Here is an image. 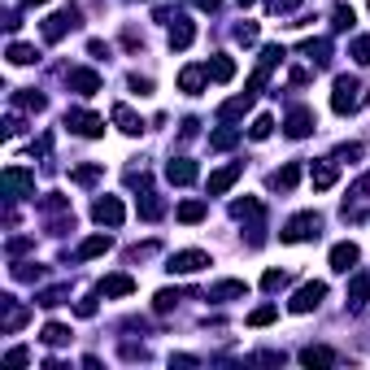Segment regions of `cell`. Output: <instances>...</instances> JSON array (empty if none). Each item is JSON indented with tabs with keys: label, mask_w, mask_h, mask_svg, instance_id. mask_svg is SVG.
Masks as SVG:
<instances>
[{
	"label": "cell",
	"mask_w": 370,
	"mask_h": 370,
	"mask_svg": "<svg viewBox=\"0 0 370 370\" xmlns=\"http://www.w3.org/2000/svg\"><path fill=\"white\" fill-rule=\"evenodd\" d=\"M362 101H370V87L362 92L353 74H340V79H335V92H331V109H335V113H353Z\"/></svg>",
	"instance_id": "obj_1"
},
{
	"label": "cell",
	"mask_w": 370,
	"mask_h": 370,
	"mask_svg": "<svg viewBox=\"0 0 370 370\" xmlns=\"http://www.w3.org/2000/svg\"><path fill=\"white\" fill-rule=\"evenodd\" d=\"M318 227H323V218H318V214H296L288 227L279 231V240L283 244H305V240H318Z\"/></svg>",
	"instance_id": "obj_2"
},
{
	"label": "cell",
	"mask_w": 370,
	"mask_h": 370,
	"mask_svg": "<svg viewBox=\"0 0 370 370\" xmlns=\"http://www.w3.org/2000/svg\"><path fill=\"white\" fill-rule=\"evenodd\" d=\"M66 127H70L74 135H83V140H101V135H105V122L96 118L92 109H70V113H66Z\"/></svg>",
	"instance_id": "obj_3"
},
{
	"label": "cell",
	"mask_w": 370,
	"mask_h": 370,
	"mask_svg": "<svg viewBox=\"0 0 370 370\" xmlns=\"http://www.w3.org/2000/svg\"><path fill=\"white\" fill-rule=\"evenodd\" d=\"M209 266V253L205 249H183V253H175L166 261V270L170 275H196V270H205Z\"/></svg>",
	"instance_id": "obj_4"
},
{
	"label": "cell",
	"mask_w": 370,
	"mask_h": 370,
	"mask_svg": "<svg viewBox=\"0 0 370 370\" xmlns=\"http://www.w3.org/2000/svg\"><path fill=\"white\" fill-rule=\"evenodd\" d=\"M323 296H327V283H305V288H296V296L288 301V309H292V314H309V309L323 305Z\"/></svg>",
	"instance_id": "obj_5"
},
{
	"label": "cell",
	"mask_w": 370,
	"mask_h": 370,
	"mask_svg": "<svg viewBox=\"0 0 370 370\" xmlns=\"http://www.w3.org/2000/svg\"><path fill=\"white\" fill-rule=\"evenodd\" d=\"M92 218L101 222V227H122V218H127V209H122V201H118V196H96Z\"/></svg>",
	"instance_id": "obj_6"
},
{
	"label": "cell",
	"mask_w": 370,
	"mask_h": 370,
	"mask_svg": "<svg viewBox=\"0 0 370 370\" xmlns=\"http://www.w3.org/2000/svg\"><path fill=\"white\" fill-rule=\"evenodd\" d=\"M74 27H79V9H61V13H53V18L44 22V39L57 44V39H61L66 31H74Z\"/></svg>",
	"instance_id": "obj_7"
},
{
	"label": "cell",
	"mask_w": 370,
	"mask_h": 370,
	"mask_svg": "<svg viewBox=\"0 0 370 370\" xmlns=\"http://www.w3.org/2000/svg\"><path fill=\"white\" fill-rule=\"evenodd\" d=\"M5 192L9 196H35V175H27L22 166H9L5 170Z\"/></svg>",
	"instance_id": "obj_8"
},
{
	"label": "cell",
	"mask_w": 370,
	"mask_h": 370,
	"mask_svg": "<svg viewBox=\"0 0 370 370\" xmlns=\"http://www.w3.org/2000/svg\"><path fill=\"white\" fill-rule=\"evenodd\" d=\"M66 83H70V92H79V96H96V92H101V74H96V70H70Z\"/></svg>",
	"instance_id": "obj_9"
},
{
	"label": "cell",
	"mask_w": 370,
	"mask_h": 370,
	"mask_svg": "<svg viewBox=\"0 0 370 370\" xmlns=\"http://www.w3.org/2000/svg\"><path fill=\"white\" fill-rule=\"evenodd\" d=\"M357 257H362V249L344 240V244H335V249H331V270H335V275H349V270L357 266Z\"/></svg>",
	"instance_id": "obj_10"
},
{
	"label": "cell",
	"mask_w": 370,
	"mask_h": 370,
	"mask_svg": "<svg viewBox=\"0 0 370 370\" xmlns=\"http://www.w3.org/2000/svg\"><path fill=\"white\" fill-rule=\"evenodd\" d=\"M244 175V161H231V166H222V170H214V175H209V196H222V192H227L235 179Z\"/></svg>",
	"instance_id": "obj_11"
},
{
	"label": "cell",
	"mask_w": 370,
	"mask_h": 370,
	"mask_svg": "<svg viewBox=\"0 0 370 370\" xmlns=\"http://www.w3.org/2000/svg\"><path fill=\"white\" fill-rule=\"evenodd\" d=\"M244 296H249V283L244 279H222L209 288V301H244Z\"/></svg>",
	"instance_id": "obj_12"
},
{
	"label": "cell",
	"mask_w": 370,
	"mask_h": 370,
	"mask_svg": "<svg viewBox=\"0 0 370 370\" xmlns=\"http://www.w3.org/2000/svg\"><path fill=\"white\" fill-rule=\"evenodd\" d=\"M196 175H201V170H196V161H187V157H175V161L166 166V179H170V183H179V187L196 183Z\"/></svg>",
	"instance_id": "obj_13"
},
{
	"label": "cell",
	"mask_w": 370,
	"mask_h": 370,
	"mask_svg": "<svg viewBox=\"0 0 370 370\" xmlns=\"http://www.w3.org/2000/svg\"><path fill=\"white\" fill-rule=\"evenodd\" d=\"M309 131H314V109H305V105L292 109V113H288V135H292V140H305Z\"/></svg>",
	"instance_id": "obj_14"
},
{
	"label": "cell",
	"mask_w": 370,
	"mask_h": 370,
	"mask_svg": "<svg viewBox=\"0 0 370 370\" xmlns=\"http://www.w3.org/2000/svg\"><path fill=\"white\" fill-rule=\"evenodd\" d=\"M205 83H209V70H205V66H187V70L179 74V87H183L187 96H201Z\"/></svg>",
	"instance_id": "obj_15"
},
{
	"label": "cell",
	"mask_w": 370,
	"mask_h": 370,
	"mask_svg": "<svg viewBox=\"0 0 370 370\" xmlns=\"http://www.w3.org/2000/svg\"><path fill=\"white\" fill-rule=\"evenodd\" d=\"M192 39H196V27L187 18H175V27H170V48L183 53V48H192Z\"/></svg>",
	"instance_id": "obj_16"
},
{
	"label": "cell",
	"mask_w": 370,
	"mask_h": 370,
	"mask_svg": "<svg viewBox=\"0 0 370 370\" xmlns=\"http://www.w3.org/2000/svg\"><path fill=\"white\" fill-rule=\"evenodd\" d=\"M205 70H209V79H214V83H231V79H235V61H231L227 53H218Z\"/></svg>",
	"instance_id": "obj_17"
},
{
	"label": "cell",
	"mask_w": 370,
	"mask_h": 370,
	"mask_svg": "<svg viewBox=\"0 0 370 370\" xmlns=\"http://www.w3.org/2000/svg\"><path fill=\"white\" fill-rule=\"evenodd\" d=\"M296 183H301V166H296V161H288L283 170H275V175H270V187H279V192H292Z\"/></svg>",
	"instance_id": "obj_18"
},
{
	"label": "cell",
	"mask_w": 370,
	"mask_h": 370,
	"mask_svg": "<svg viewBox=\"0 0 370 370\" xmlns=\"http://www.w3.org/2000/svg\"><path fill=\"white\" fill-rule=\"evenodd\" d=\"M113 127H118V131H127V135H140V131H144V122H140L127 105H113Z\"/></svg>",
	"instance_id": "obj_19"
},
{
	"label": "cell",
	"mask_w": 370,
	"mask_h": 370,
	"mask_svg": "<svg viewBox=\"0 0 370 370\" xmlns=\"http://www.w3.org/2000/svg\"><path fill=\"white\" fill-rule=\"evenodd\" d=\"M101 292L105 296H131L135 292V279L131 275H109V279H101Z\"/></svg>",
	"instance_id": "obj_20"
},
{
	"label": "cell",
	"mask_w": 370,
	"mask_h": 370,
	"mask_svg": "<svg viewBox=\"0 0 370 370\" xmlns=\"http://www.w3.org/2000/svg\"><path fill=\"white\" fill-rule=\"evenodd\" d=\"M309 179H314V192H327V187H335V166H331V161H318V166L309 170Z\"/></svg>",
	"instance_id": "obj_21"
},
{
	"label": "cell",
	"mask_w": 370,
	"mask_h": 370,
	"mask_svg": "<svg viewBox=\"0 0 370 370\" xmlns=\"http://www.w3.org/2000/svg\"><path fill=\"white\" fill-rule=\"evenodd\" d=\"M109 249H113V240H109V235H92V240H83V244H79V261L101 257V253H109Z\"/></svg>",
	"instance_id": "obj_22"
},
{
	"label": "cell",
	"mask_w": 370,
	"mask_h": 370,
	"mask_svg": "<svg viewBox=\"0 0 370 370\" xmlns=\"http://www.w3.org/2000/svg\"><path fill=\"white\" fill-rule=\"evenodd\" d=\"M205 214H209V205H205V201H183V205L175 209V218H179V222H201Z\"/></svg>",
	"instance_id": "obj_23"
},
{
	"label": "cell",
	"mask_w": 370,
	"mask_h": 370,
	"mask_svg": "<svg viewBox=\"0 0 370 370\" xmlns=\"http://www.w3.org/2000/svg\"><path fill=\"white\" fill-rule=\"evenodd\" d=\"M44 344H48V349L70 344V327H66V323H48V327H44Z\"/></svg>",
	"instance_id": "obj_24"
},
{
	"label": "cell",
	"mask_w": 370,
	"mask_h": 370,
	"mask_svg": "<svg viewBox=\"0 0 370 370\" xmlns=\"http://www.w3.org/2000/svg\"><path fill=\"white\" fill-rule=\"evenodd\" d=\"M301 362H305V366H331V362H335V353H331V349H323V344H309V349L301 353Z\"/></svg>",
	"instance_id": "obj_25"
},
{
	"label": "cell",
	"mask_w": 370,
	"mask_h": 370,
	"mask_svg": "<svg viewBox=\"0 0 370 370\" xmlns=\"http://www.w3.org/2000/svg\"><path fill=\"white\" fill-rule=\"evenodd\" d=\"M13 66H31V61H39V53H35V48L31 44H9V53H5Z\"/></svg>",
	"instance_id": "obj_26"
},
{
	"label": "cell",
	"mask_w": 370,
	"mask_h": 370,
	"mask_svg": "<svg viewBox=\"0 0 370 370\" xmlns=\"http://www.w3.org/2000/svg\"><path fill=\"white\" fill-rule=\"evenodd\" d=\"M366 296H370V275H357V279L349 283V305H353V309L366 305Z\"/></svg>",
	"instance_id": "obj_27"
},
{
	"label": "cell",
	"mask_w": 370,
	"mask_h": 370,
	"mask_svg": "<svg viewBox=\"0 0 370 370\" xmlns=\"http://www.w3.org/2000/svg\"><path fill=\"white\" fill-rule=\"evenodd\" d=\"M161 214H166V205L157 201V196H153V192H144V201H140V218H148V222H157Z\"/></svg>",
	"instance_id": "obj_28"
},
{
	"label": "cell",
	"mask_w": 370,
	"mask_h": 370,
	"mask_svg": "<svg viewBox=\"0 0 370 370\" xmlns=\"http://www.w3.org/2000/svg\"><path fill=\"white\" fill-rule=\"evenodd\" d=\"M235 140H240V131H235V127H218V131L209 135V148H218V153H222V148H231Z\"/></svg>",
	"instance_id": "obj_29"
},
{
	"label": "cell",
	"mask_w": 370,
	"mask_h": 370,
	"mask_svg": "<svg viewBox=\"0 0 370 370\" xmlns=\"http://www.w3.org/2000/svg\"><path fill=\"white\" fill-rule=\"evenodd\" d=\"M275 318H279V305H257L249 314V327H266V323H275Z\"/></svg>",
	"instance_id": "obj_30"
},
{
	"label": "cell",
	"mask_w": 370,
	"mask_h": 370,
	"mask_svg": "<svg viewBox=\"0 0 370 370\" xmlns=\"http://www.w3.org/2000/svg\"><path fill=\"white\" fill-rule=\"evenodd\" d=\"M175 305H179V292H175V288H161V292H157V301H153L157 314H170Z\"/></svg>",
	"instance_id": "obj_31"
},
{
	"label": "cell",
	"mask_w": 370,
	"mask_h": 370,
	"mask_svg": "<svg viewBox=\"0 0 370 370\" xmlns=\"http://www.w3.org/2000/svg\"><path fill=\"white\" fill-rule=\"evenodd\" d=\"M353 22H357V13H353L349 5H340V9L331 13V27H335V31H349V27H353Z\"/></svg>",
	"instance_id": "obj_32"
},
{
	"label": "cell",
	"mask_w": 370,
	"mask_h": 370,
	"mask_svg": "<svg viewBox=\"0 0 370 370\" xmlns=\"http://www.w3.org/2000/svg\"><path fill=\"white\" fill-rule=\"evenodd\" d=\"M349 57H357L362 66H370V35H357V39L349 44Z\"/></svg>",
	"instance_id": "obj_33"
},
{
	"label": "cell",
	"mask_w": 370,
	"mask_h": 370,
	"mask_svg": "<svg viewBox=\"0 0 370 370\" xmlns=\"http://www.w3.org/2000/svg\"><path fill=\"white\" fill-rule=\"evenodd\" d=\"M5 301H9V314H5V331H18L22 323H27V309H18V305H13V296H5Z\"/></svg>",
	"instance_id": "obj_34"
},
{
	"label": "cell",
	"mask_w": 370,
	"mask_h": 370,
	"mask_svg": "<svg viewBox=\"0 0 370 370\" xmlns=\"http://www.w3.org/2000/svg\"><path fill=\"white\" fill-rule=\"evenodd\" d=\"M270 131H275V118H270V113H261V118H253V127H249V135H253V140H266Z\"/></svg>",
	"instance_id": "obj_35"
},
{
	"label": "cell",
	"mask_w": 370,
	"mask_h": 370,
	"mask_svg": "<svg viewBox=\"0 0 370 370\" xmlns=\"http://www.w3.org/2000/svg\"><path fill=\"white\" fill-rule=\"evenodd\" d=\"M13 105H22V109H35V113H39V109L48 105V101H44L39 92H35V96H31V92H18V96H13Z\"/></svg>",
	"instance_id": "obj_36"
},
{
	"label": "cell",
	"mask_w": 370,
	"mask_h": 370,
	"mask_svg": "<svg viewBox=\"0 0 370 370\" xmlns=\"http://www.w3.org/2000/svg\"><path fill=\"white\" fill-rule=\"evenodd\" d=\"M231 214H235V218H257V214H261V205L249 196V201H235V205H231Z\"/></svg>",
	"instance_id": "obj_37"
},
{
	"label": "cell",
	"mask_w": 370,
	"mask_h": 370,
	"mask_svg": "<svg viewBox=\"0 0 370 370\" xmlns=\"http://www.w3.org/2000/svg\"><path fill=\"white\" fill-rule=\"evenodd\" d=\"M283 283H288V275H283V270H266V275H261V288H266V292H279Z\"/></svg>",
	"instance_id": "obj_38"
},
{
	"label": "cell",
	"mask_w": 370,
	"mask_h": 370,
	"mask_svg": "<svg viewBox=\"0 0 370 370\" xmlns=\"http://www.w3.org/2000/svg\"><path fill=\"white\" fill-rule=\"evenodd\" d=\"M70 179H74V183H96V179H101V166H79Z\"/></svg>",
	"instance_id": "obj_39"
},
{
	"label": "cell",
	"mask_w": 370,
	"mask_h": 370,
	"mask_svg": "<svg viewBox=\"0 0 370 370\" xmlns=\"http://www.w3.org/2000/svg\"><path fill=\"white\" fill-rule=\"evenodd\" d=\"M235 39L240 44H257V22H244V27L235 31Z\"/></svg>",
	"instance_id": "obj_40"
},
{
	"label": "cell",
	"mask_w": 370,
	"mask_h": 370,
	"mask_svg": "<svg viewBox=\"0 0 370 370\" xmlns=\"http://www.w3.org/2000/svg\"><path fill=\"white\" fill-rule=\"evenodd\" d=\"M27 362H31L27 349H9V353H5V366H27Z\"/></svg>",
	"instance_id": "obj_41"
},
{
	"label": "cell",
	"mask_w": 370,
	"mask_h": 370,
	"mask_svg": "<svg viewBox=\"0 0 370 370\" xmlns=\"http://www.w3.org/2000/svg\"><path fill=\"white\" fill-rule=\"evenodd\" d=\"M266 5H270V13H292L301 0H266Z\"/></svg>",
	"instance_id": "obj_42"
},
{
	"label": "cell",
	"mask_w": 370,
	"mask_h": 370,
	"mask_svg": "<svg viewBox=\"0 0 370 370\" xmlns=\"http://www.w3.org/2000/svg\"><path fill=\"white\" fill-rule=\"evenodd\" d=\"M87 53H92V57H109V44H101V39H92V44H87Z\"/></svg>",
	"instance_id": "obj_43"
},
{
	"label": "cell",
	"mask_w": 370,
	"mask_h": 370,
	"mask_svg": "<svg viewBox=\"0 0 370 370\" xmlns=\"http://www.w3.org/2000/svg\"><path fill=\"white\" fill-rule=\"evenodd\" d=\"M353 196H370V175H362V179L353 183Z\"/></svg>",
	"instance_id": "obj_44"
},
{
	"label": "cell",
	"mask_w": 370,
	"mask_h": 370,
	"mask_svg": "<svg viewBox=\"0 0 370 370\" xmlns=\"http://www.w3.org/2000/svg\"><path fill=\"white\" fill-rule=\"evenodd\" d=\"M131 87H135L140 96H148V92H153V83H148V79H140V74H135V79H131Z\"/></svg>",
	"instance_id": "obj_45"
},
{
	"label": "cell",
	"mask_w": 370,
	"mask_h": 370,
	"mask_svg": "<svg viewBox=\"0 0 370 370\" xmlns=\"http://www.w3.org/2000/svg\"><path fill=\"white\" fill-rule=\"evenodd\" d=\"M218 5H222V0H196V9H209V13H214Z\"/></svg>",
	"instance_id": "obj_46"
},
{
	"label": "cell",
	"mask_w": 370,
	"mask_h": 370,
	"mask_svg": "<svg viewBox=\"0 0 370 370\" xmlns=\"http://www.w3.org/2000/svg\"><path fill=\"white\" fill-rule=\"evenodd\" d=\"M22 5H48V0H22Z\"/></svg>",
	"instance_id": "obj_47"
},
{
	"label": "cell",
	"mask_w": 370,
	"mask_h": 370,
	"mask_svg": "<svg viewBox=\"0 0 370 370\" xmlns=\"http://www.w3.org/2000/svg\"><path fill=\"white\" fill-rule=\"evenodd\" d=\"M240 5H244V9H249V5H257V0H240Z\"/></svg>",
	"instance_id": "obj_48"
}]
</instances>
